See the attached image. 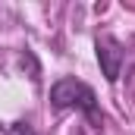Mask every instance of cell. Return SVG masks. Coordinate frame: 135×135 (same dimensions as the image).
<instances>
[{
    "mask_svg": "<svg viewBox=\"0 0 135 135\" xmlns=\"http://www.w3.org/2000/svg\"><path fill=\"white\" fill-rule=\"evenodd\" d=\"M50 104L57 107V110H82L94 126L101 123V107H98V94H94V88L91 85H85V82H79V79H57L54 85H50Z\"/></svg>",
    "mask_w": 135,
    "mask_h": 135,
    "instance_id": "6da1fadb",
    "label": "cell"
},
{
    "mask_svg": "<svg viewBox=\"0 0 135 135\" xmlns=\"http://www.w3.org/2000/svg\"><path fill=\"white\" fill-rule=\"evenodd\" d=\"M94 47H98V63H101L104 79H107V82H116V79H119V69H123V60H126L123 44H119L116 38H110V35H101V38L94 41Z\"/></svg>",
    "mask_w": 135,
    "mask_h": 135,
    "instance_id": "7a4b0ae2",
    "label": "cell"
},
{
    "mask_svg": "<svg viewBox=\"0 0 135 135\" xmlns=\"http://www.w3.org/2000/svg\"><path fill=\"white\" fill-rule=\"evenodd\" d=\"M6 135H35V129H32V123L19 119V123H9L6 126Z\"/></svg>",
    "mask_w": 135,
    "mask_h": 135,
    "instance_id": "3957f363",
    "label": "cell"
}]
</instances>
